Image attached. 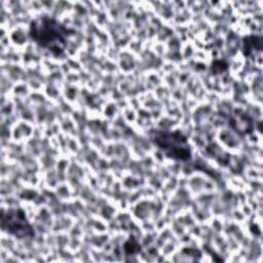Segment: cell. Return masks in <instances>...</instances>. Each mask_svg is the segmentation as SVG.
I'll return each instance as SVG.
<instances>
[{"mask_svg":"<svg viewBox=\"0 0 263 263\" xmlns=\"http://www.w3.org/2000/svg\"><path fill=\"white\" fill-rule=\"evenodd\" d=\"M30 35L39 46L49 50L54 55L62 54L65 49L66 28L54 18L41 16L33 21L30 26Z\"/></svg>","mask_w":263,"mask_h":263,"instance_id":"1","label":"cell"},{"mask_svg":"<svg viewBox=\"0 0 263 263\" xmlns=\"http://www.w3.org/2000/svg\"><path fill=\"white\" fill-rule=\"evenodd\" d=\"M155 144L168 157L186 160L190 157V149L186 139L179 133L156 132L154 137Z\"/></svg>","mask_w":263,"mask_h":263,"instance_id":"2","label":"cell"},{"mask_svg":"<svg viewBox=\"0 0 263 263\" xmlns=\"http://www.w3.org/2000/svg\"><path fill=\"white\" fill-rule=\"evenodd\" d=\"M3 223H7V229L10 233L14 235H30L32 234V228L27 221L25 214L20 210L10 211L8 213L7 222L3 221Z\"/></svg>","mask_w":263,"mask_h":263,"instance_id":"3","label":"cell"}]
</instances>
